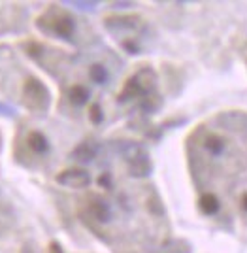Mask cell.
Returning <instances> with one entry per match:
<instances>
[{
	"mask_svg": "<svg viewBox=\"0 0 247 253\" xmlns=\"http://www.w3.org/2000/svg\"><path fill=\"white\" fill-rule=\"evenodd\" d=\"M23 93H25L27 106H31L34 110H38V108H40V110H45L47 104H49V93H47V89H45L38 80H34V78H31V80L25 84Z\"/></svg>",
	"mask_w": 247,
	"mask_h": 253,
	"instance_id": "1",
	"label": "cell"
},
{
	"mask_svg": "<svg viewBox=\"0 0 247 253\" xmlns=\"http://www.w3.org/2000/svg\"><path fill=\"white\" fill-rule=\"evenodd\" d=\"M57 181L65 187H72V189H83L91 183V176L89 172L81 169H68L65 172H61L57 176Z\"/></svg>",
	"mask_w": 247,
	"mask_h": 253,
	"instance_id": "2",
	"label": "cell"
},
{
	"mask_svg": "<svg viewBox=\"0 0 247 253\" xmlns=\"http://www.w3.org/2000/svg\"><path fill=\"white\" fill-rule=\"evenodd\" d=\"M75 31V23L72 17L68 15H63V17H57L51 21V32L59 38H65V40H70L72 34Z\"/></svg>",
	"mask_w": 247,
	"mask_h": 253,
	"instance_id": "3",
	"label": "cell"
},
{
	"mask_svg": "<svg viewBox=\"0 0 247 253\" xmlns=\"http://www.w3.org/2000/svg\"><path fill=\"white\" fill-rule=\"evenodd\" d=\"M134 80L138 82V85H140L141 93H143V96L149 95V93H155V87H157V74H155V70L153 68H141L138 74L134 76Z\"/></svg>",
	"mask_w": 247,
	"mask_h": 253,
	"instance_id": "4",
	"label": "cell"
},
{
	"mask_svg": "<svg viewBox=\"0 0 247 253\" xmlns=\"http://www.w3.org/2000/svg\"><path fill=\"white\" fill-rule=\"evenodd\" d=\"M151 170H153V165H151L147 155H141L134 161H129V174L134 178H145L151 174Z\"/></svg>",
	"mask_w": 247,
	"mask_h": 253,
	"instance_id": "5",
	"label": "cell"
},
{
	"mask_svg": "<svg viewBox=\"0 0 247 253\" xmlns=\"http://www.w3.org/2000/svg\"><path fill=\"white\" fill-rule=\"evenodd\" d=\"M97 155V146L93 144V142H83V144H79L77 148L72 151V159L77 161V163H91L93 159Z\"/></svg>",
	"mask_w": 247,
	"mask_h": 253,
	"instance_id": "6",
	"label": "cell"
},
{
	"mask_svg": "<svg viewBox=\"0 0 247 253\" xmlns=\"http://www.w3.org/2000/svg\"><path fill=\"white\" fill-rule=\"evenodd\" d=\"M89 213L100 223H107L111 219V210H109V206H107L104 201H100V199H95V201L89 204Z\"/></svg>",
	"mask_w": 247,
	"mask_h": 253,
	"instance_id": "7",
	"label": "cell"
},
{
	"mask_svg": "<svg viewBox=\"0 0 247 253\" xmlns=\"http://www.w3.org/2000/svg\"><path fill=\"white\" fill-rule=\"evenodd\" d=\"M138 17H109L106 19V27L109 31H132L138 27Z\"/></svg>",
	"mask_w": 247,
	"mask_h": 253,
	"instance_id": "8",
	"label": "cell"
},
{
	"mask_svg": "<svg viewBox=\"0 0 247 253\" xmlns=\"http://www.w3.org/2000/svg\"><path fill=\"white\" fill-rule=\"evenodd\" d=\"M27 144H29V148L33 149L34 153H38V155H45V153L49 151V142H47V138L43 136L42 132H38V130H33V132L29 134Z\"/></svg>",
	"mask_w": 247,
	"mask_h": 253,
	"instance_id": "9",
	"label": "cell"
},
{
	"mask_svg": "<svg viewBox=\"0 0 247 253\" xmlns=\"http://www.w3.org/2000/svg\"><path fill=\"white\" fill-rule=\"evenodd\" d=\"M136 96H143V93H141L138 82H136L134 76H132L129 82L125 84V87H123V91H121V95H119V102H127V100L136 98Z\"/></svg>",
	"mask_w": 247,
	"mask_h": 253,
	"instance_id": "10",
	"label": "cell"
},
{
	"mask_svg": "<svg viewBox=\"0 0 247 253\" xmlns=\"http://www.w3.org/2000/svg\"><path fill=\"white\" fill-rule=\"evenodd\" d=\"M200 210L204 211L206 215H215L217 211H219V199L215 197V195H212V193H206V195H202L200 197Z\"/></svg>",
	"mask_w": 247,
	"mask_h": 253,
	"instance_id": "11",
	"label": "cell"
},
{
	"mask_svg": "<svg viewBox=\"0 0 247 253\" xmlns=\"http://www.w3.org/2000/svg\"><path fill=\"white\" fill-rule=\"evenodd\" d=\"M68 100L74 106L87 104V100H89V91H87L83 85H74V87H70V91H68Z\"/></svg>",
	"mask_w": 247,
	"mask_h": 253,
	"instance_id": "12",
	"label": "cell"
},
{
	"mask_svg": "<svg viewBox=\"0 0 247 253\" xmlns=\"http://www.w3.org/2000/svg\"><path fill=\"white\" fill-rule=\"evenodd\" d=\"M204 148L212 153V155H221L225 151V140L217 134H210L204 140Z\"/></svg>",
	"mask_w": 247,
	"mask_h": 253,
	"instance_id": "13",
	"label": "cell"
},
{
	"mask_svg": "<svg viewBox=\"0 0 247 253\" xmlns=\"http://www.w3.org/2000/svg\"><path fill=\"white\" fill-rule=\"evenodd\" d=\"M161 106H162V98L157 93H149V95L143 96V100H141V110L147 112V114L157 112Z\"/></svg>",
	"mask_w": 247,
	"mask_h": 253,
	"instance_id": "14",
	"label": "cell"
},
{
	"mask_svg": "<svg viewBox=\"0 0 247 253\" xmlns=\"http://www.w3.org/2000/svg\"><path fill=\"white\" fill-rule=\"evenodd\" d=\"M89 78L95 82V84L102 85L107 82V70L104 64H93L91 68H89Z\"/></svg>",
	"mask_w": 247,
	"mask_h": 253,
	"instance_id": "15",
	"label": "cell"
},
{
	"mask_svg": "<svg viewBox=\"0 0 247 253\" xmlns=\"http://www.w3.org/2000/svg\"><path fill=\"white\" fill-rule=\"evenodd\" d=\"M89 119H91L93 125H100V123L104 121V112H102L100 104L91 106V110H89Z\"/></svg>",
	"mask_w": 247,
	"mask_h": 253,
	"instance_id": "16",
	"label": "cell"
},
{
	"mask_svg": "<svg viewBox=\"0 0 247 253\" xmlns=\"http://www.w3.org/2000/svg\"><path fill=\"white\" fill-rule=\"evenodd\" d=\"M98 185L104 187V189H111V176H109L107 172H104V174L98 178Z\"/></svg>",
	"mask_w": 247,
	"mask_h": 253,
	"instance_id": "17",
	"label": "cell"
},
{
	"mask_svg": "<svg viewBox=\"0 0 247 253\" xmlns=\"http://www.w3.org/2000/svg\"><path fill=\"white\" fill-rule=\"evenodd\" d=\"M70 4L79 8V10H93L97 6V2H70Z\"/></svg>",
	"mask_w": 247,
	"mask_h": 253,
	"instance_id": "18",
	"label": "cell"
},
{
	"mask_svg": "<svg viewBox=\"0 0 247 253\" xmlns=\"http://www.w3.org/2000/svg\"><path fill=\"white\" fill-rule=\"evenodd\" d=\"M123 45H125V47L129 49V53H140V51H138V47H136V45H134L132 42H125Z\"/></svg>",
	"mask_w": 247,
	"mask_h": 253,
	"instance_id": "19",
	"label": "cell"
},
{
	"mask_svg": "<svg viewBox=\"0 0 247 253\" xmlns=\"http://www.w3.org/2000/svg\"><path fill=\"white\" fill-rule=\"evenodd\" d=\"M49 252H51V253H63V248H61L57 242H53L51 246H49Z\"/></svg>",
	"mask_w": 247,
	"mask_h": 253,
	"instance_id": "20",
	"label": "cell"
},
{
	"mask_svg": "<svg viewBox=\"0 0 247 253\" xmlns=\"http://www.w3.org/2000/svg\"><path fill=\"white\" fill-rule=\"evenodd\" d=\"M111 6L113 8H129V6H132V2H113Z\"/></svg>",
	"mask_w": 247,
	"mask_h": 253,
	"instance_id": "21",
	"label": "cell"
},
{
	"mask_svg": "<svg viewBox=\"0 0 247 253\" xmlns=\"http://www.w3.org/2000/svg\"><path fill=\"white\" fill-rule=\"evenodd\" d=\"M242 206H244V210L247 211V193L244 195V197H242Z\"/></svg>",
	"mask_w": 247,
	"mask_h": 253,
	"instance_id": "22",
	"label": "cell"
}]
</instances>
